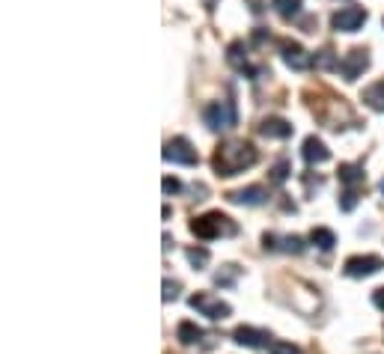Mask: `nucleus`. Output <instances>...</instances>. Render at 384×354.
I'll return each instance as SVG.
<instances>
[{"label": "nucleus", "instance_id": "f257e3e1", "mask_svg": "<svg viewBox=\"0 0 384 354\" xmlns=\"http://www.w3.org/2000/svg\"><path fill=\"white\" fill-rule=\"evenodd\" d=\"M256 149L254 143H247V140H229L224 146H218V152H214V158H212V167H214V173L218 176H236L242 170H247V167H254L256 164Z\"/></svg>", "mask_w": 384, "mask_h": 354}, {"label": "nucleus", "instance_id": "f03ea898", "mask_svg": "<svg viewBox=\"0 0 384 354\" xmlns=\"http://www.w3.org/2000/svg\"><path fill=\"white\" fill-rule=\"evenodd\" d=\"M191 232L197 235V239L212 241V239H221V235H236L239 227L232 224L227 214H221V212H209V214L197 217V221L191 224Z\"/></svg>", "mask_w": 384, "mask_h": 354}, {"label": "nucleus", "instance_id": "7ed1b4c3", "mask_svg": "<svg viewBox=\"0 0 384 354\" xmlns=\"http://www.w3.org/2000/svg\"><path fill=\"white\" fill-rule=\"evenodd\" d=\"M239 120V113H236V105L232 101H212V105H206L203 110V123L212 128V131H227L232 128Z\"/></svg>", "mask_w": 384, "mask_h": 354}, {"label": "nucleus", "instance_id": "20e7f679", "mask_svg": "<svg viewBox=\"0 0 384 354\" xmlns=\"http://www.w3.org/2000/svg\"><path fill=\"white\" fill-rule=\"evenodd\" d=\"M191 310H197L199 316H206V318H212V322H224V318H229L232 316V307L227 301H221V298H214V295H209V292H199V295H191Z\"/></svg>", "mask_w": 384, "mask_h": 354}, {"label": "nucleus", "instance_id": "39448f33", "mask_svg": "<svg viewBox=\"0 0 384 354\" xmlns=\"http://www.w3.org/2000/svg\"><path fill=\"white\" fill-rule=\"evenodd\" d=\"M164 161L194 167L199 161V155H197V149L191 146L188 137H173V140H167V146H164Z\"/></svg>", "mask_w": 384, "mask_h": 354}, {"label": "nucleus", "instance_id": "423d86ee", "mask_svg": "<svg viewBox=\"0 0 384 354\" xmlns=\"http://www.w3.org/2000/svg\"><path fill=\"white\" fill-rule=\"evenodd\" d=\"M337 69L343 72L346 80H358L366 69H370V51L366 48H355V51H348V54L337 63Z\"/></svg>", "mask_w": 384, "mask_h": 354}, {"label": "nucleus", "instance_id": "0eeeda50", "mask_svg": "<svg viewBox=\"0 0 384 354\" xmlns=\"http://www.w3.org/2000/svg\"><path fill=\"white\" fill-rule=\"evenodd\" d=\"M366 24V9L363 6H343L340 12H333L331 27L337 33H355Z\"/></svg>", "mask_w": 384, "mask_h": 354}, {"label": "nucleus", "instance_id": "6e6552de", "mask_svg": "<svg viewBox=\"0 0 384 354\" xmlns=\"http://www.w3.org/2000/svg\"><path fill=\"white\" fill-rule=\"evenodd\" d=\"M343 271L348 277H373L375 271H381V259L378 256H352V259H346Z\"/></svg>", "mask_w": 384, "mask_h": 354}, {"label": "nucleus", "instance_id": "1a4fd4ad", "mask_svg": "<svg viewBox=\"0 0 384 354\" xmlns=\"http://www.w3.org/2000/svg\"><path fill=\"white\" fill-rule=\"evenodd\" d=\"M283 63H286L289 69H295V72H304V69L313 66V57L298 42H283Z\"/></svg>", "mask_w": 384, "mask_h": 354}, {"label": "nucleus", "instance_id": "9d476101", "mask_svg": "<svg viewBox=\"0 0 384 354\" xmlns=\"http://www.w3.org/2000/svg\"><path fill=\"white\" fill-rule=\"evenodd\" d=\"M269 340H271L269 330H256V328H247V325H242V328L232 330V343L247 345V348H262V345H271Z\"/></svg>", "mask_w": 384, "mask_h": 354}, {"label": "nucleus", "instance_id": "9b49d317", "mask_svg": "<svg viewBox=\"0 0 384 354\" xmlns=\"http://www.w3.org/2000/svg\"><path fill=\"white\" fill-rule=\"evenodd\" d=\"M227 199L236 202V206H262V202L269 199V194H265V188H259V184H250V188L227 194Z\"/></svg>", "mask_w": 384, "mask_h": 354}, {"label": "nucleus", "instance_id": "f8f14e48", "mask_svg": "<svg viewBox=\"0 0 384 354\" xmlns=\"http://www.w3.org/2000/svg\"><path fill=\"white\" fill-rule=\"evenodd\" d=\"M259 134L262 137H271V140H286V137H292V123L280 120V116H269V120H262Z\"/></svg>", "mask_w": 384, "mask_h": 354}, {"label": "nucleus", "instance_id": "ddd939ff", "mask_svg": "<svg viewBox=\"0 0 384 354\" xmlns=\"http://www.w3.org/2000/svg\"><path fill=\"white\" fill-rule=\"evenodd\" d=\"M301 158H304L307 164H325V161L331 158V149H328L319 137H307L304 146H301Z\"/></svg>", "mask_w": 384, "mask_h": 354}, {"label": "nucleus", "instance_id": "4468645a", "mask_svg": "<svg viewBox=\"0 0 384 354\" xmlns=\"http://www.w3.org/2000/svg\"><path fill=\"white\" fill-rule=\"evenodd\" d=\"M227 63H229L236 72H242V75H254V69H250V60H247L244 42H232V45L227 48Z\"/></svg>", "mask_w": 384, "mask_h": 354}, {"label": "nucleus", "instance_id": "2eb2a0df", "mask_svg": "<svg viewBox=\"0 0 384 354\" xmlns=\"http://www.w3.org/2000/svg\"><path fill=\"white\" fill-rule=\"evenodd\" d=\"M337 173H340V182L346 184V191H358V184H363V179H366L360 164H340Z\"/></svg>", "mask_w": 384, "mask_h": 354}, {"label": "nucleus", "instance_id": "dca6fc26", "mask_svg": "<svg viewBox=\"0 0 384 354\" xmlns=\"http://www.w3.org/2000/svg\"><path fill=\"white\" fill-rule=\"evenodd\" d=\"M360 98H363V105H366V108L384 110V80H375L373 87H366V90L360 93Z\"/></svg>", "mask_w": 384, "mask_h": 354}, {"label": "nucleus", "instance_id": "f3484780", "mask_svg": "<svg viewBox=\"0 0 384 354\" xmlns=\"http://www.w3.org/2000/svg\"><path fill=\"white\" fill-rule=\"evenodd\" d=\"M176 340H179L182 345H194V343L203 340V330H199L194 322H179V328H176Z\"/></svg>", "mask_w": 384, "mask_h": 354}, {"label": "nucleus", "instance_id": "a211bd4d", "mask_svg": "<svg viewBox=\"0 0 384 354\" xmlns=\"http://www.w3.org/2000/svg\"><path fill=\"white\" fill-rule=\"evenodd\" d=\"M310 241H313L316 247H319V250H331L333 244H337V235H333L331 229H325V227H313Z\"/></svg>", "mask_w": 384, "mask_h": 354}, {"label": "nucleus", "instance_id": "6ab92c4d", "mask_svg": "<svg viewBox=\"0 0 384 354\" xmlns=\"http://www.w3.org/2000/svg\"><path fill=\"white\" fill-rule=\"evenodd\" d=\"M271 6H274V12L280 15V19L292 21L295 15L301 12V0H271Z\"/></svg>", "mask_w": 384, "mask_h": 354}, {"label": "nucleus", "instance_id": "aec40b11", "mask_svg": "<svg viewBox=\"0 0 384 354\" xmlns=\"http://www.w3.org/2000/svg\"><path fill=\"white\" fill-rule=\"evenodd\" d=\"M239 271H242V268H239V265H224V268H221V271H218V274H214V286H224V289H227V286H232V283H236Z\"/></svg>", "mask_w": 384, "mask_h": 354}, {"label": "nucleus", "instance_id": "412c9836", "mask_svg": "<svg viewBox=\"0 0 384 354\" xmlns=\"http://www.w3.org/2000/svg\"><path fill=\"white\" fill-rule=\"evenodd\" d=\"M188 262H191L194 268H206V265H209V250H206V247H191V250H188Z\"/></svg>", "mask_w": 384, "mask_h": 354}, {"label": "nucleus", "instance_id": "4be33fe9", "mask_svg": "<svg viewBox=\"0 0 384 354\" xmlns=\"http://www.w3.org/2000/svg\"><path fill=\"white\" fill-rule=\"evenodd\" d=\"M280 250H286V253H301L304 250V241L298 239V235H286V239H280V244H277ZM274 247V250H277Z\"/></svg>", "mask_w": 384, "mask_h": 354}, {"label": "nucleus", "instance_id": "5701e85b", "mask_svg": "<svg viewBox=\"0 0 384 354\" xmlns=\"http://www.w3.org/2000/svg\"><path fill=\"white\" fill-rule=\"evenodd\" d=\"M286 179H289V161L274 164V170H271V182H274V184H283Z\"/></svg>", "mask_w": 384, "mask_h": 354}, {"label": "nucleus", "instance_id": "b1692460", "mask_svg": "<svg viewBox=\"0 0 384 354\" xmlns=\"http://www.w3.org/2000/svg\"><path fill=\"white\" fill-rule=\"evenodd\" d=\"M271 354H301V348L292 345V343H271Z\"/></svg>", "mask_w": 384, "mask_h": 354}, {"label": "nucleus", "instance_id": "393cba45", "mask_svg": "<svg viewBox=\"0 0 384 354\" xmlns=\"http://www.w3.org/2000/svg\"><path fill=\"white\" fill-rule=\"evenodd\" d=\"M355 206H358V191H346L343 199H340V209L343 212H352Z\"/></svg>", "mask_w": 384, "mask_h": 354}, {"label": "nucleus", "instance_id": "a878e982", "mask_svg": "<svg viewBox=\"0 0 384 354\" xmlns=\"http://www.w3.org/2000/svg\"><path fill=\"white\" fill-rule=\"evenodd\" d=\"M161 188H164V194H179V191H182V182H179V179H173V176H164Z\"/></svg>", "mask_w": 384, "mask_h": 354}, {"label": "nucleus", "instance_id": "bb28decb", "mask_svg": "<svg viewBox=\"0 0 384 354\" xmlns=\"http://www.w3.org/2000/svg\"><path fill=\"white\" fill-rule=\"evenodd\" d=\"M179 295V283H170V280H164V301H173Z\"/></svg>", "mask_w": 384, "mask_h": 354}, {"label": "nucleus", "instance_id": "cd10ccee", "mask_svg": "<svg viewBox=\"0 0 384 354\" xmlns=\"http://www.w3.org/2000/svg\"><path fill=\"white\" fill-rule=\"evenodd\" d=\"M373 303H375V307L384 313V286H381V289H375V292H373Z\"/></svg>", "mask_w": 384, "mask_h": 354}, {"label": "nucleus", "instance_id": "c85d7f7f", "mask_svg": "<svg viewBox=\"0 0 384 354\" xmlns=\"http://www.w3.org/2000/svg\"><path fill=\"white\" fill-rule=\"evenodd\" d=\"M381 194H384V182H381Z\"/></svg>", "mask_w": 384, "mask_h": 354}]
</instances>
